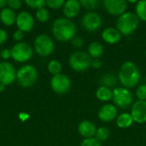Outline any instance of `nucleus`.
Returning <instances> with one entry per match:
<instances>
[{"instance_id": "1", "label": "nucleus", "mask_w": 146, "mask_h": 146, "mask_svg": "<svg viewBox=\"0 0 146 146\" xmlns=\"http://www.w3.org/2000/svg\"><path fill=\"white\" fill-rule=\"evenodd\" d=\"M51 32L55 38L62 43L71 41L76 35L77 27L73 21L66 17L56 19L52 24Z\"/></svg>"}, {"instance_id": "2", "label": "nucleus", "mask_w": 146, "mask_h": 146, "mask_svg": "<svg viewBox=\"0 0 146 146\" xmlns=\"http://www.w3.org/2000/svg\"><path fill=\"white\" fill-rule=\"evenodd\" d=\"M141 74L138 66L131 61L123 62L118 72L120 83L127 89L135 87L140 81Z\"/></svg>"}, {"instance_id": "3", "label": "nucleus", "mask_w": 146, "mask_h": 146, "mask_svg": "<svg viewBox=\"0 0 146 146\" xmlns=\"http://www.w3.org/2000/svg\"><path fill=\"white\" fill-rule=\"evenodd\" d=\"M139 20L135 13L128 11L119 16L115 22V28L123 36H129L138 28Z\"/></svg>"}, {"instance_id": "4", "label": "nucleus", "mask_w": 146, "mask_h": 146, "mask_svg": "<svg viewBox=\"0 0 146 146\" xmlns=\"http://www.w3.org/2000/svg\"><path fill=\"white\" fill-rule=\"evenodd\" d=\"M38 77V70L32 64L22 65L16 71V80L21 86L25 88L33 86L37 82Z\"/></svg>"}, {"instance_id": "5", "label": "nucleus", "mask_w": 146, "mask_h": 146, "mask_svg": "<svg viewBox=\"0 0 146 146\" xmlns=\"http://www.w3.org/2000/svg\"><path fill=\"white\" fill-rule=\"evenodd\" d=\"M92 58L84 50H76L73 52L68 58L69 67L76 72H84L92 67Z\"/></svg>"}, {"instance_id": "6", "label": "nucleus", "mask_w": 146, "mask_h": 146, "mask_svg": "<svg viewBox=\"0 0 146 146\" xmlns=\"http://www.w3.org/2000/svg\"><path fill=\"white\" fill-rule=\"evenodd\" d=\"M34 51L42 57H47L50 56L55 50V44L50 36L41 33L38 34L33 41Z\"/></svg>"}, {"instance_id": "7", "label": "nucleus", "mask_w": 146, "mask_h": 146, "mask_svg": "<svg viewBox=\"0 0 146 146\" xmlns=\"http://www.w3.org/2000/svg\"><path fill=\"white\" fill-rule=\"evenodd\" d=\"M11 58L20 63H25L30 61L33 56V48L27 42L15 43L10 49Z\"/></svg>"}, {"instance_id": "8", "label": "nucleus", "mask_w": 146, "mask_h": 146, "mask_svg": "<svg viewBox=\"0 0 146 146\" xmlns=\"http://www.w3.org/2000/svg\"><path fill=\"white\" fill-rule=\"evenodd\" d=\"M114 105L118 109H127L130 105H133V95L130 89L126 87H115L113 89Z\"/></svg>"}, {"instance_id": "9", "label": "nucleus", "mask_w": 146, "mask_h": 146, "mask_svg": "<svg viewBox=\"0 0 146 146\" xmlns=\"http://www.w3.org/2000/svg\"><path fill=\"white\" fill-rule=\"evenodd\" d=\"M50 88L56 94H65L71 89V80L69 77L64 74L54 75L50 79Z\"/></svg>"}, {"instance_id": "10", "label": "nucleus", "mask_w": 146, "mask_h": 146, "mask_svg": "<svg viewBox=\"0 0 146 146\" xmlns=\"http://www.w3.org/2000/svg\"><path fill=\"white\" fill-rule=\"evenodd\" d=\"M15 25L18 30H21L23 33H29L34 27L35 20L33 15L30 12L27 10H22L20 11L16 15Z\"/></svg>"}, {"instance_id": "11", "label": "nucleus", "mask_w": 146, "mask_h": 146, "mask_svg": "<svg viewBox=\"0 0 146 146\" xmlns=\"http://www.w3.org/2000/svg\"><path fill=\"white\" fill-rule=\"evenodd\" d=\"M16 80V70L12 63L6 61L0 62V83L4 86L11 85Z\"/></svg>"}, {"instance_id": "12", "label": "nucleus", "mask_w": 146, "mask_h": 146, "mask_svg": "<svg viewBox=\"0 0 146 146\" xmlns=\"http://www.w3.org/2000/svg\"><path fill=\"white\" fill-rule=\"evenodd\" d=\"M103 5L110 15L119 17L127 12L128 2L126 0H104Z\"/></svg>"}, {"instance_id": "13", "label": "nucleus", "mask_w": 146, "mask_h": 146, "mask_svg": "<svg viewBox=\"0 0 146 146\" xmlns=\"http://www.w3.org/2000/svg\"><path fill=\"white\" fill-rule=\"evenodd\" d=\"M81 25L84 29L88 32H96L100 29L102 26V18L98 13L89 11L83 15L81 19Z\"/></svg>"}, {"instance_id": "14", "label": "nucleus", "mask_w": 146, "mask_h": 146, "mask_svg": "<svg viewBox=\"0 0 146 146\" xmlns=\"http://www.w3.org/2000/svg\"><path fill=\"white\" fill-rule=\"evenodd\" d=\"M131 115L134 122L139 124L146 123V101L138 100L131 108Z\"/></svg>"}, {"instance_id": "15", "label": "nucleus", "mask_w": 146, "mask_h": 146, "mask_svg": "<svg viewBox=\"0 0 146 146\" xmlns=\"http://www.w3.org/2000/svg\"><path fill=\"white\" fill-rule=\"evenodd\" d=\"M98 116L104 122H110L117 118L118 109L112 104H105L98 110Z\"/></svg>"}, {"instance_id": "16", "label": "nucleus", "mask_w": 146, "mask_h": 146, "mask_svg": "<svg viewBox=\"0 0 146 146\" xmlns=\"http://www.w3.org/2000/svg\"><path fill=\"white\" fill-rule=\"evenodd\" d=\"M81 4L78 0H68L65 1L64 5L62 7V12L66 18L72 19L76 17L81 9Z\"/></svg>"}, {"instance_id": "17", "label": "nucleus", "mask_w": 146, "mask_h": 146, "mask_svg": "<svg viewBox=\"0 0 146 146\" xmlns=\"http://www.w3.org/2000/svg\"><path fill=\"white\" fill-rule=\"evenodd\" d=\"M96 131L97 127L95 124L89 120L82 121L78 125V133L84 139L93 138L96 134Z\"/></svg>"}, {"instance_id": "18", "label": "nucleus", "mask_w": 146, "mask_h": 146, "mask_svg": "<svg viewBox=\"0 0 146 146\" xmlns=\"http://www.w3.org/2000/svg\"><path fill=\"white\" fill-rule=\"evenodd\" d=\"M101 36L103 40L110 44H115L119 43L122 37L121 33L115 27H109L105 28L102 32Z\"/></svg>"}, {"instance_id": "19", "label": "nucleus", "mask_w": 146, "mask_h": 146, "mask_svg": "<svg viewBox=\"0 0 146 146\" xmlns=\"http://www.w3.org/2000/svg\"><path fill=\"white\" fill-rule=\"evenodd\" d=\"M17 14L12 9L5 7L0 11V21L5 26H12L15 24Z\"/></svg>"}, {"instance_id": "20", "label": "nucleus", "mask_w": 146, "mask_h": 146, "mask_svg": "<svg viewBox=\"0 0 146 146\" xmlns=\"http://www.w3.org/2000/svg\"><path fill=\"white\" fill-rule=\"evenodd\" d=\"M104 52V45L98 41H93L88 45L87 53L92 59H99Z\"/></svg>"}, {"instance_id": "21", "label": "nucleus", "mask_w": 146, "mask_h": 146, "mask_svg": "<svg viewBox=\"0 0 146 146\" xmlns=\"http://www.w3.org/2000/svg\"><path fill=\"white\" fill-rule=\"evenodd\" d=\"M133 117L131 115L130 113H127V112H124V113H121L120 114L117 118H116V125L118 127L120 128H128L130 127L133 123Z\"/></svg>"}, {"instance_id": "22", "label": "nucleus", "mask_w": 146, "mask_h": 146, "mask_svg": "<svg viewBox=\"0 0 146 146\" xmlns=\"http://www.w3.org/2000/svg\"><path fill=\"white\" fill-rule=\"evenodd\" d=\"M95 95L98 100L102 102H109L113 98V90L109 87L100 86L97 89Z\"/></svg>"}, {"instance_id": "23", "label": "nucleus", "mask_w": 146, "mask_h": 146, "mask_svg": "<svg viewBox=\"0 0 146 146\" xmlns=\"http://www.w3.org/2000/svg\"><path fill=\"white\" fill-rule=\"evenodd\" d=\"M100 84L103 86H106L111 89L112 87H115L116 86L117 79L112 74H105L100 79Z\"/></svg>"}, {"instance_id": "24", "label": "nucleus", "mask_w": 146, "mask_h": 146, "mask_svg": "<svg viewBox=\"0 0 146 146\" xmlns=\"http://www.w3.org/2000/svg\"><path fill=\"white\" fill-rule=\"evenodd\" d=\"M135 14L139 20L146 21V0L138 1L135 6Z\"/></svg>"}, {"instance_id": "25", "label": "nucleus", "mask_w": 146, "mask_h": 146, "mask_svg": "<svg viewBox=\"0 0 146 146\" xmlns=\"http://www.w3.org/2000/svg\"><path fill=\"white\" fill-rule=\"evenodd\" d=\"M47 70L53 76L59 74H61V71H62V64L58 60L52 59L47 64Z\"/></svg>"}, {"instance_id": "26", "label": "nucleus", "mask_w": 146, "mask_h": 146, "mask_svg": "<svg viewBox=\"0 0 146 146\" xmlns=\"http://www.w3.org/2000/svg\"><path fill=\"white\" fill-rule=\"evenodd\" d=\"M110 135V130L106 127H100L98 128H97L96 131V134H95V138L102 142V141H105L109 139Z\"/></svg>"}, {"instance_id": "27", "label": "nucleus", "mask_w": 146, "mask_h": 146, "mask_svg": "<svg viewBox=\"0 0 146 146\" xmlns=\"http://www.w3.org/2000/svg\"><path fill=\"white\" fill-rule=\"evenodd\" d=\"M35 18L37 19V21H38L39 22L44 23L46 21H49L50 19V11L47 8H42L39 9L38 10H36L35 12Z\"/></svg>"}, {"instance_id": "28", "label": "nucleus", "mask_w": 146, "mask_h": 146, "mask_svg": "<svg viewBox=\"0 0 146 146\" xmlns=\"http://www.w3.org/2000/svg\"><path fill=\"white\" fill-rule=\"evenodd\" d=\"M80 3L82 8L90 11L98 9V6L100 5V1L98 0H80Z\"/></svg>"}, {"instance_id": "29", "label": "nucleus", "mask_w": 146, "mask_h": 146, "mask_svg": "<svg viewBox=\"0 0 146 146\" xmlns=\"http://www.w3.org/2000/svg\"><path fill=\"white\" fill-rule=\"evenodd\" d=\"M24 3L29 8L36 9V10L42 9V8H44L46 6V1L45 0H25Z\"/></svg>"}, {"instance_id": "30", "label": "nucleus", "mask_w": 146, "mask_h": 146, "mask_svg": "<svg viewBox=\"0 0 146 146\" xmlns=\"http://www.w3.org/2000/svg\"><path fill=\"white\" fill-rule=\"evenodd\" d=\"M136 97L138 100L140 101H146V84L139 85L136 89Z\"/></svg>"}, {"instance_id": "31", "label": "nucleus", "mask_w": 146, "mask_h": 146, "mask_svg": "<svg viewBox=\"0 0 146 146\" xmlns=\"http://www.w3.org/2000/svg\"><path fill=\"white\" fill-rule=\"evenodd\" d=\"M64 3V0H47L46 6L51 9H58L63 7Z\"/></svg>"}, {"instance_id": "32", "label": "nucleus", "mask_w": 146, "mask_h": 146, "mask_svg": "<svg viewBox=\"0 0 146 146\" xmlns=\"http://www.w3.org/2000/svg\"><path fill=\"white\" fill-rule=\"evenodd\" d=\"M80 146H102L101 142L98 141L95 137L90 139H84L81 142Z\"/></svg>"}, {"instance_id": "33", "label": "nucleus", "mask_w": 146, "mask_h": 146, "mask_svg": "<svg viewBox=\"0 0 146 146\" xmlns=\"http://www.w3.org/2000/svg\"><path fill=\"white\" fill-rule=\"evenodd\" d=\"M7 5L9 8L12 9L13 10H16L21 8L22 3L21 1H19V0H9L7 1Z\"/></svg>"}, {"instance_id": "34", "label": "nucleus", "mask_w": 146, "mask_h": 146, "mask_svg": "<svg viewBox=\"0 0 146 146\" xmlns=\"http://www.w3.org/2000/svg\"><path fill=\"white\" fill-rule=\"evenodd\" d=\"M72 45L75 48H81L84 45V39L80 37H74L72 40H71Z\"/></svg>"}, {"instance_id": "35", "label": "nucleus", "mask_w": 146, "mask_h": 146, "mask_svg": "<svg viewBox=\"0 0 146 146\" xmlns=\"http://www.w3.org/2000/svg\"><path fill=\"white\" fill-rule=\"evenodd\" d=\"M24 38V33L21 32V30H16L14 33H13V39L15 41H16V43L18 42H21V40Z\"/></svg>"}, {"instance_id": "36", "label": "nucleus", "mask_w": 146, "mask_h": 146, "mask_svg": "<svg viewBox=\"0 0 146 146\" xmlns=\"http://www.w3.org/2000/svg\"><path fill=\"white\" fill-rule=\"evenodd\" d=\"M0 57L4 61L11 58V50L9 49H3L0 51Z\"/></svg>"}, {"instance_id": "37", "label": "nucleus", "mask_w": 146, "mask_h": 146, "mask_svg": "<svg viewBox=\"0 0 146 146\" xmlns=\"http://www.w3.org/2000/svg\"><path fill=\"white\" fill-rule=\"evenodd\" d=\"M8 39V33L4 30L0 28V45L6 43Z\"/></svg>"}, {"instance_id": "38", "label": "nucleus", "mask_w": 146, "mask_h": 146, "mask_svg": "<svg viewBox=\"0 0 146 146\" xmlns=\"http://www.w3.org/2000/svg\"><path fill=\"white\" fill-rule=\"evenodd\" d=\"M103 66V62L100 59H92V67L95 69H98Z\"/></svg>"}, {"instance_id": "39", "label": "nucleus", "mask_w": 146, "mask_h": 146, "mask_svg": "<svg viewBox=\"0 0 146 146\" xmlns=\"http://www.w3.org/2000/svg\"><path fill=\"white\" fill-rule=\"evenodd\" d=\"M7 6V1L6 0H0V9H3Z\"/></svg>"}, {"instance_id": "40", "label": "nucleus", "mask_w": 146, "mask_h": 146, "mask_svg": "<svg viewBox=\"0 0 146 146\" xmlns=\"http://www.w3.org/2000/svg\"><path fill=\"white\" fill-rule=\"evenodd\" d=\"M5 87H6V86H4L3 84H1V83H0V92H4V90H5Z\"/></svg>"}, {"instance_id": "41", "label": "nucleus", "mask_w": 146, "mask_h": 146, "mask_svg": "<svg viewBox=\"0 0 146 146\" xmlns=\"http://www.w3.org/2000/svg\"><path fill=\"white\" fill-rule=\"evenodd\" d=\"M145 56H146V50H145Z\"/></svg>"}]
</instances>
